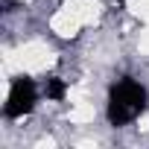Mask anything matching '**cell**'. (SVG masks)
<instances>
[{"instance_id":"obj_1","label":"cell","mask_w":149,"mask_h":149,"mask_svg":"<svg viewBox=\"0 0 149 149\" xmlns=\"http://www.w3.org/2000/svg\"><path fill=\"white\" fill-rule=\"evenodd\" d=\"M146 111V91L134 79H120L108 97V120L111 126H126Z\"/></svg>"},{"instance_id":"obj_2","label":"cell","mask_w":149,"mask_h":149,"mask_svg":"<svg viewBox=\"0 0 149 149\" xmlns=\"http://www.w3.org/2000/svg\"><path fill=\"white\" fill-rule=\"evenodd\" d=\"M35 97H38V91H35V82H32L29 76L15 79V82H12V88H9V100H6L3 114H6V117H12V120H18V117L29 114V111H32V105H35Z\"/></svg>"},{"instance_id":"obj_3","label":"cell","mask_w":149,"mask_h":149,"mask_svg":"<svg viewBox=\"0 0 149 149\" xmlns=\"http://www.w3.org/2000/svg\"><path fill=\"white\" fill-rule=\"evenodd\" d=\"M64 91H67V88H64L61 79H47V97H50V100H56V102L64 100Z\"/></svg>"}]
</instances>
